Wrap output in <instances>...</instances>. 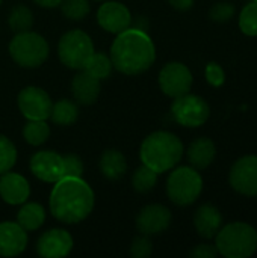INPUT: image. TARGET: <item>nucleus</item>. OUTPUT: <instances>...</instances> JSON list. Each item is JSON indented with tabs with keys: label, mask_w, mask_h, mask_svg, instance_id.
Listing matches in <instances>:
<instances>
[{
	"label": "nucleus",
	"mask_w": 257,
	"mask_h": 258,
	"mask_svg": "<svg viewBox=\"0 0 257 258\" xmlns=\"http://www.w3.org/2000/svg\"><path fill=\"white\" fill-rule=\"evenodd\" d=\"M94 192L82 177H62L52 189L48 206L52 216L67 225L86 219L94 209Z\"/></svg>",
	"instance_id": "nucleus-1"
},
{
	"label": "nucleus",
	"mask_w": 257,
	"mask_h": 258,
	"mask_svg": "<svg viewBox=\"0 0 257 258\" xmlns=\"http://www.w3.org/2000/svg\"><path fill=\"white\" fill-rule=\"evenodd\" d=\"M111 60L115 70L126 76L145 73L156 60V47L145 30L129 27L117 33L111 45Z\"/></svg>",
	"instance_id": "nucleus-2"
},
{
	"label": "nucleus",
	"mask_w": 257,
	"mask_h": 258,
	"mask_svg": "<svg viewBox=\"0 0 257 258\" xmlns=\"http://www.w3.org/2000/svg\"><path fill=\"white\" fill-rule=\"evenodd\" d=\"M183 144L171 132L159 130L148 135L139 150L142 165L148 166L158 174L171 171L183 157Z\"/></svg>",
	"instance_id": "nucleus-3"
},
{
	"label": "nucleus",
	"mask_w": 257,
	"mask_h": 258,
	"mask_svg": "<svg viewBox=\"0 0 257 258\" xmlns=\"http://www.w3.org/2000/svg\"><path fill=\"white\" fill-rule=\"evenodd\" d=\"M215 246L226 258H248L257 251V231L245 222H232L217 233Z\"/></svg>",
	"instance_id": "nucleus-4"
},
{
	"label": "nucleus",
	"mask_w": 257,
	"mask_h": 258,
	"mask_svg": "<svg viewBox=\"0 0 257 258\" xmlns=\"http://www.w3.org/2000/svg\"><path fill=\"white\" fill-rule=\"evenodd\" d=\"M48 44L36 32L27 30L15 33L9 42L12 60L23 68H38L48 57Z\"/></svg>",
	"instance_id": "nucleus-5"
},
{
	"label": "nucleus",
	"mask_w": 257,
	"mask_h": 258,
	"mask_svg": "<svg viewBox=\"0 0 257 258\" xmlns=\"http://www.w3.org/2000/svg\"><path fill=\"white\" fill-rule=\"evenodd\" d=\"M203 190V178L192 166L176 168L167 180L168 198L180 207L194 204Z\"/></svg>",
	"instance_id": "nucleus-6"
},
{
	"label": "nucleus",
	"mask_w": 257,
	"mask_h": 258,
	"mask_svg": "<svg viewBox=\"0 0 257 258\" xmlns=\"http://www.w3.org/2000/svg\"><path fill=\"white\" fill-rule=\"evenodd\" d=\"M94 44L91 36L79 29L64 33L58 44V56L61 62L71 70H83L89 57L94 53Z\"/></svg>",
	"instance_id": "nucleus-7"
},
{
	"label": "nucleus",
	"mask_w": 257,
	"mask_h": 258,
	"mask_svg": "<svg viewBox=\"0 0 257 258\" xmlns=\"http://www.w3.org/2000/svg\"><path fill=\"white\" fill-rule=\"evenodd\" d=\"M171 115L177 124L189 128H197L209 119L211 107L204 98L188 92L182 97L174 98L171 104Z\"/></svg>",
	"instance_id": "nucleus-8"
},
{
	"label": "nucleus",
	"mask_w": 257,
	"mask_h": 258,
	"mask_svg": "<svg viewBox=\"0 0 257 258\" xmlns=\"http://www.w3.org/2000/svg\"><path fill=\"white\" fill-rule=\"evenodd\" d=\"M192 73L182 62H170L159 73V86L162 92L171 98L188 94L192 88Z\"/></svg>",
	"instance_id": "nucleus-9"
},
{
	"label": "nucleus",
	"mask_w": 257,
	"mask_h": 258,
	"mask_svg": "<svg viewBox=\"0 0 257 258\" xmlns=\"http://www.w3.org/2000/svg\"><path fill=\"white\" fill-rule=\"evenodd\" d=\"M230 186L245 197H257V156L248 154L238 159L229 174Z\"/></svg>",
	"instance_id": "nucleus-10"
},
{
	"label": "nucleus",
	"mask_w": 257,
	"mask_h": 258,
	"mask_svg": "<svg viewBox=\"0 0 257 258\" xmlns=\"http://www.w3.org/2000/svg\"><path fill=\"white\" fill-rule=\"evenodd\" d=\"M18 109L27 119H48L52 110L50 95L38 86H26L17 97Z\"/></svg>",
	"instance_id": "nucleus-11"
},
{
	"label": "nucleus",
	"mask_w": 257,
	"mask_h": 258,
	"mask_svg": "<svg viewBox=\"0 0 257 258\" xmlns=\"http://www.w3.org/2000/svg\"><path fill=\"white\" fill-rule=\"evenodd\" d=\"M29 168L30 172L44 183H56L64 177L62 156L50 150H42L35 153L30 157Z\"/></svg>",
	"instance_id": "nucleus-12"
},
{
	"label": "nucleus",
	"mask_w": 257,
	"mask_h": 258,
	"mask_svg": "<svg viewBox=\"0 0 257 258\" xmlns=\"http://www.w3.org/2000/svg\"><path fill=\"white\" fill-rule=\"evenodd\" d=\"M173 215L168 207L162 204L145 206L136 216V228L141 234L155 236L161 234L171 225Z\"/></svg>",
	"instance_id": "nucleus-13"
},
{
	"label": "nucleus",
	"mask_w": 257,
	"mask_h": 258,
	"mask_svg": "<svg viewBox=\"0 0 257 258\" xmlns=\"http://www.w3.org/2000/svg\"><path fill=\"white\" fill-rule=\"evenodd\" d=\"M97 21L103 30L117 35L132 26V14L120 2H105L97 11Z\"/></svg>",
	"instance_id": "nucleus-14"
},
{
	"label": "nucleus",
	"mask_w": 257,
	"mask_h": 258,
	"mask_svg": "<svg viewBox=\"0 0 257 258\" xmlns=\"http://www.w3.org/2000/svg\"><path fill=\"white\" fill-rule=\"evenodd\" d=\"M74 246L73 237L67 230L53 228L45 231L36 243V251L44 258L67 257Z\"/></svg>",
	"instance_id": "nucleus-15"
},
{
	"label": "nucleus",
	"mask_w": 257,
	"mask_h": 258,
	"mask_svg": "<svg viewBox=\"0 0 257 258\" xmlns=\"http://www.w3.org/2000/svg\"><path fill=\"white\" fill-rule=\"evenodd\" d=\"M30 195L29 181L17 172L8 171L0 174V197L6 204L20 206L27 201Z\"/></svg>",
	"instance_id": "nucleus-16"
},
{
	"label": "nucleus",
	"mask_w": 257,
	"mask_h": 258,
	"mask_svg": "<svg viewBox=\"0 0 257 258\" xmlns=\"http://www.w3.org/2000/svg\"><path fill=\"white\" fill-rule=\"evenodd\" d=\"M27 231L18 222L0 224V255L15 257L20 255L27 246Z\"/></svg>",
	"instance_id": "nucleus-17"
},
{
	"label": "nucleus",
	"mask_w": 257,
	"mask_h": 258,
	"mask_svg": "<svg viewBox=\"0 0 257 258\" xmlns=\"http://www.w3.org/2000/svg\"><path fill=\"white\" fill-rule=\"evenodd\" d=\"M194 227L203 239H215L223 227V215L214 204H203L194 215Z\"/></svg>",
	"instance_id": "nucleus-18"
},
{
	"label": "nucleus",
	"mask_w": 257,
	"mask_h": 258,
	"mask_svg": "<svg viewBox=\"0 0 257 258\" xmlns=\"http://www.w3.org/2000/svg\"><path fill=\"white\" fill-rule=\"evenodd\" d=\"M71 92L77 103L89 106L95 103L100 95V80L85 70H79V73L71 80Z\"/></svg>",
	"instance_id": "nucleus-19"
},
{
	"label": "nucleus",
	"mask_w": 257,
	"mask_h": 258,
	"mask_svg": "<svg viewBox=\"0 0 257 258\" xmlns=\"http://www.w3.org/2000/svg\"><path fill=\"white\" fill-rule=\"evenodd\" d=\"M186 156L192 168H195L197 171H203L214 163L217 156V147L209 138H197L191 142Z\"/></svg>",
	"instance_id": "nucleus-20"
},
{
	"label": "nucleus",
	"mask_w": 257,
	"mask_h": 258,
	"mask_svg": "<svg viewBox=\"0 0 257 258\" xmlns=\"http://www.w3.org/2000/svg\"><path fill=\"white\" fill-rule=\"evenodd\" d=\"M100 171L108 180H120L127 171V162L121 151L106 150L100 157Z\"/></svg>",
	"instance_id": "nucleus-21"
},
{
	"label": "nucleus",
	"mask_w": 257,
	"mask_h": 258,
	"mask_svg": "<svg viewBox=\"0 0 257 258\" xmlns=\"http://www.w3.org/2000/svg\"><path fill=\"white\" fill-rule=\"evenodd\" d=\"M45 221V210L38 203H23L17 215V222L26 231H36Z\"/></svg>",
	"instance_id": "nucleus-22"
},
{
	"label": "nucleus",
	"mask_w": 257,
	"mask_h": 258,
	"mask_svg": "<svg viewBox=\"0 0 257 258\" xmlns=\"http://www.w3.org/2000/svg\"><path fill=\"white\" fill-rule=\"evenodd\" d=\"M77 116H79V107L74 101L68 98L58 100L56 103L52 104L50 119L56 125H62V127L71 125L77 121Z\"/></svg>",
	"instance_id": "nucleus-23"
},
{
	"label": "nucleus",
	"mask_w": 257,
	"mask_h": 258,
	"mask_svg": "<svg viewBox=\"0 0 257 258\" xmlns=\"http://www.w3.org/2000/svg\"><path fill=\"white\" fill-rule=\"evenodd\" d=\"M23 138L29 145L38 147L50 138V125L47 119H29L23 127Z\"/></svg>",
	"instance_id": "nucleus-24"
},
{
	"label": "nucleus",
	"mask_w": 257,
	"mask_h": 258,
	"mask_svg": "<svg viewBox=\"0 0 257 258\" xmlns=\"http://www.w3.org/2000/svg\"><path fill=\"white\" fill-rule=\"evenodd\" d=\"M8 24L12 32H27L33 26V14L32 11L24 5H17L11 9L8 17Z\"/></svg>",
	"instance_id": "nucleus-25"
},
{
	"label": "nucleus",
	"mask_w": 257,
	"mask_h": 258,
	"mask_svg": "<svg viewBox=\"0 0 257 258\" xmlns=\"http://www.w3.org/2000/svg\"><path fill=\"white\" fill-rule=\"evenodd\" d=\"M112 60L106 53H92V56L89 57L88 63L85 65V71L89 73L91 76H94L98 80L108 79L112 73Z\"/></svg>",
	"instance_id": "nucleus-26"
},
{
	"label": "nucleus",
	"mask_w": 257,
	"mask_h": 258,
	"mask_svg": "<svg viewBox=\"0 0 257 258\" xmlns=\"http://www.w3.org/2000/svg\"><path fill=\"white\" fill-rule=\"evenodd\" d=\"M158 172H155L153 169H150L148 166L142 165L139 166L132 177V186L136 192L139 194H147L150 190L155 189L156 183H158Z\"/></svg>",
	"instance_id": "nucleus-27"
},
{
	"label": "nucleus",
	"mask_w": 257,
	"mask_h": 258,
	"mask_svg": "<svg viewBox=\"0 0 257 258\" xmlns=\"http://www.w3.org/2000/svg\"><path fill=\"white\" fill-rule=\"evenodd\" d=\"M239 29L247 36H257V2L247 3L239 14Z\"/></svg>",
	"instance_id": "nucleus-28"
},
{
	"label": "nucleus",
	"mask_w": 257,
	"mask_h": 258,
	"mask_svg": "<svg viewBox=\"0 0 257 258\" xmlns=\"http://www.w3.org/2000/svg\"><path fill=\"white\" fill-rule=\"evenodd\" d=\"M17 163V148L14 142L0 135V174H5L14 168Z\"/></svg>",
	"instance_id": "nucleus-29"
},
{
	"label": "nucleus",
	"mask_w": 257,
	"mask_h": 258,
	"mask_svg": "<svg viewBox=\"0 0 257 258\" xmlns=\"http://www.w3.org/2000/svg\"><path fill=\"white\" fill-rule=\"evenodd\" d=\"M59 6L62 14L73 21H80L89 14L88 0H62Z\"/></svg>",
	"instance_id": "nucleus-30"
},
{
	"label": "nucleus",
	"mask_w": 257,
	"mask_h": 258,
	"mask_svg": "<svg viewBox=\"0 0 257 258\" xmlns=\"http://www.w3.org/2000/svg\"><path fill=\"white\" fill-rule=\"evenodd\" d=\"M235 12H236V8H235L233 3H230V2H218L211 8L209 18L212 21H217V23H226V21H230L233 18Z\"/></svg>",
	"instance_id": "nucleus-31"
},
{
	"label": "nucleus",
	"mask_w": 257,
	"mask_h": 258,
	"mask_svg": "<svg viewBox=\"0 0 257 258\" xmlns=\"http://www.w3.org/2000/svg\"><path fill=\"white\" fill-rule=\"evenodd\" d=\"M153 252V243L150 242L148 236L142 234L133 239L130 245V255L133 258H147Z\"/></svg>",
	"instance_id": "nucleus-32"
},
{
	"label": "nucleus",
	"mask_w": 257,
	"mask_h": 258,
	"mask_svg": "<svg viewBox=\"0 0 257 258\" xmlns=\"http://www.w3.org/2000/svg\"><path fill=\"white\" fill-rule=\"evenodd\" d=\"M62 163H64V177H82L83 162L77 154L62 156Z\"/></svg>",
	"instance_id": "nucleus-33"
},
{
	"label": "nucleus",
	"mask_w": 257,
	"mask_h": 258,
	"mask_svg": "<svg viewBox=\"0 0 257 258\" xmlns=\"http://www.w3.org/2000/svg\"><path fill=\"white\" fill-rule=\"evenodd\" d=\"M206 80L211 86H221L226 82V73L223 70V67L217 62H209L206 65Z\"/></svg>",
	"instance_id": "nucleus-34"
},
{
	"label": "nucleus",
	"mask_w": 257,
	"mask_h": 258,
	"mask_svg": "<svg viewBox=\"0 0 257 258\" xmlns=\"http://www.w3.org/2000/svg\"><path fill=\"white\" fill-rule=\"evenodd\" d=\"M189 255L194 258H215L218 255V249L215 245H209V243H201V245H197L191 252Z\"/></svg>",
	"instance_id": "nucleus-35"
},
{
	"label": "nucleus",
	"mask_w": 257,
	"mask_h": 258,
	"mask_svg": "<svg viewBox=\"0 0 257 258\" xmlns=\"http://www.w3.org/2000/svg\"><path fill=\"white\" fill-rule=\"evenodd\" d=\"M168 3L177 11H189L194 6V0H168Z\"/></svg>",
	"instance_id": "nucleus-36"
},
{
	"label": "nucleus",
	"mask_w": 257,
	"mask_h": 258,
	"mask_svg": "<svg viewBox=\"0 0 257 258\" xmlns=\"http://www.w3.org/2000/svg\"><path fill=\"white\" fill-rule=\"evenodd\" d=\"M36 5L42 6V8H56L61 5L62 0H33Z\"/></svg>",
	"instance_id": "nucleus-37"
},
{
	"label": "nucleus",
	"mask_w": 257,
	"mask_h": 258,
	"mask_svg": "<svg viewBox=\"0 0 257 258\" xmlns=\"http://www.w3.org/2000/svg\"><path fill=\"white\" fill-rule=\"evenodd\" d=\"M2 2H3V0H0V5H2Z\"/></svg>",
	"instance_id": "nucleus-38"
},
{
	"label": "nucleus",
	"mask_w": 257,
	"mask_h": 258,
	"mask_svg": "<svg viewBox=\"0 0 257 258\" xmlns=\"http://www.w3.org/2000/svg\"><path fill=\"white\" fill-rule=\"evenodd\" d=\"M253 2H257V0H253Z\"/></svg>",
	"instance_id": "nucleus-39"
}]
</instances>
